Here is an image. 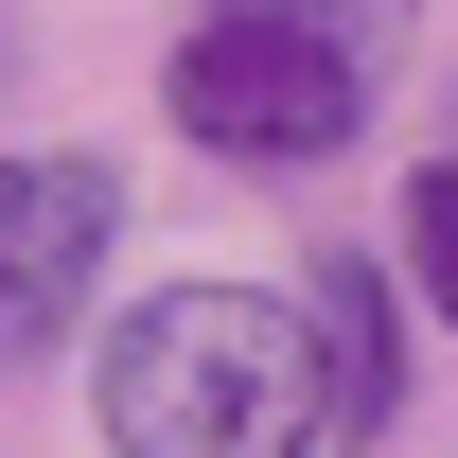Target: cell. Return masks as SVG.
Masks as SVG:
<instances>
[{"mask_svg": "<svg viewBox=\"0 0 458 458\" xmlns=\"http://www.w3.org/2000/svg\"><path fill=\"white\" fill-rule=\"evenodd\" d=\"M106 441L123 458H318L335 388H318V300L265 283H159L106 318Z\"/></svg>", "mask_w": 458, "mask_h": 458, "instance_id": "1", "label": "cell"}, {"mask_svg": "<svg viewBox=\"0 0 458 458\" xmlns=\"http://www.w3.org/2000/svg\"><path fill=\"white\" fill-rule=\"evenodd\" d=\"M159 106H176V141H212V159H335L352 123H370V71L318 36V0H194Z\"/></svg>", "mask_w": 458, "mask_h": 458, "instance_id": "2", "label": "cell"}, {"mask_svg": "<svg viewBox=\"0 0 458 458\" xmlns=\"http://www.w3.org/2000/svg\"><path fill=\"white\" fill-rule=\"evenodd\" d=\"M106 229H123V176L106 159H0V370H36V352L89 318Z\"/></svg>", "mask_w": 458, "mask_h": 458, "instance_id": "3", "label": "cell"}, {"mask_svg": "<svg viewBox=\"0 0 458 458\" xmlns=\"http://www.w3.org/2000/svg\"><path fill=\"white\" fill-rule=\"evenodd\" d=\"M300 300H318V388H335V441H370V423L405 405V318H388V283H370V247H335Z\"/></svg>", "mask_w": 458, "mask_h": 458, "instance_id": "4", "label": "cell"}, {"mask_svg": "<svg viewBox=\"0 0 458 458\" xmlns=\"http://www.w3.org/2000/svg\"><path fill=\"white\" fill-rule=\"evenodd\" d=\"M405 265H423V300L458 318V159H423V176H405Z\"/></svg>", "mask_w": 458, "mask_h": 458, "instance_id": "5", "label": "cell"}, {"mask_svg": "<svg viewBox=\"0 0 458 458\" xmlns=\"http://www.w3.org/2000/svg\"><path fill=\"white\" fill-rule=\"evenodd\" d=\"M318 36H335V54L370 71V89H388V71L423 54V0H318Z\"/></svg>", "mask_w": 458, "mask_h": 458, "instance_id": "6", "label": "cell"}]
</instances>
